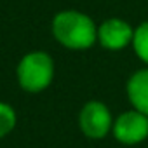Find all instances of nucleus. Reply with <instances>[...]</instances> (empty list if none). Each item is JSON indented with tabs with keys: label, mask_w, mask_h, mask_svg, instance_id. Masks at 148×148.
Listing matches in <instances>:
<instances>
[{
	"label": "nucleus",
	"mask_w": 148,
	"mask_h": 148,
	"mask_svg": "<svg viewBox=\"0 0 148 148\" xmlns=\"http://www.w3.org/2000/svg\"><path fill=\"white\" fill-rule=\"evenodd\" d=\"M132 47L136 56L148 64V21L141 23L138 28H134V37H132Z\"/></svg>",
	"instance_id": "obj_7"
},
{
	"label": "nucleus",
	"mask_w": 148,
	"mask_h": 148,
	"mask_svg": "<svg viewBox=\"0 0 148 148\" xmlns=\"http://www.w3.org/2000/svg\"><path fill=\"white\" fill-rule=\"evenodd\" d=\"M112 132L122 145H138L148 138V115L138 110H127L113 120Z\"/></svg>",
	"instance_id": "obj_4"
},
{
	"label": "nucleus",
	"mask_w": 148,
	"mask_h": 148,
	"mask_svg": "<svg viewBox=\"0 0 148 148\" xmlns=\"http://www.w3.org/2000/svg\"><path fill=\"white\" fill-rule=\"evenodd\" d=\"M52 35L66 49L86 51L98 40V26L80 11H61L52 19Z\"/></svg>",
	"instance_id": "obj_1"
},
{
	"label": "nucleus",
	"mask_w": 148,
	"mask_h": 148,
	"mask_svg": "<svg viewBox=\"0 0 148 148\" xmlns=\"http://www.w3.org/2000/svg\"><path fill=\"white\" fill-rule=\"evenodd\" d=\"M16 122H18V117L14 108L4 101H0V138L7 136L16 127Z\"/></svg>",
	"instance_id": "obj_8"
},
{
	"label": "nucleus",
	"mask_w": 148,
	"mask_h": 148,
	"mask_svg": "<svg viewBox=\"0 0 148 148\" xmlns=\"http://www.w3.org/2000/svg\"><path fill=\"white\" fill-rule=\"evenodd\" d=\"M18 84L26 92H40L47 89L54 79V61L44 51L25 54L16 70Z\"/></svg>",
	"instance_id": "obj_2"
},
{
	"label": "nucleus",
	"mask_w": 148,
	"mask_h": 148,
	"mask_svg": "<svg viewBox=\"0 0 148 148\" xmlns=\"http://www.w3.org/2000/svg\"><path fill=\"white\" fill-rule=\"evenodd\" d=\"M132 26L120 18H110L98 26V40L108 51L125 49L129 44H132Z\"/></svg>",
	"instance_id": "obj_5"
},
{
	"label": "nucleus",
	"mask_w": 148,
	"mask_h": 148,
	"mask_svg": "<svg viewBox=\"0 0 148 148\" xmlns=\"http://www.w3.org/2000/svg\"><path fill=\"white\" fill-rule=\"evenodd\" d=\"M79 125H80V131L89 139H101L113 127L112 113H110V110L105 103L87 101L84 105V108L80 110Z\"/></svg>",
	"instance_id": "obj_3"
},
{
	"label": "nucleus",
	"mask_w": 148,
	"mask_h": 148,
	"mask_svg": "<svg viewBox=\"0 0 148 148\" xmlns=\"http://www.w3.org/2000/svg\"><path fill=\"white\" fill-rule=\"evenodd\" d=\"M127 98L134 110L148 115V68L134 71L127 80Z\"/></svg>",
	"instance_id": "obj_6"
}]
</instances>
